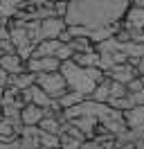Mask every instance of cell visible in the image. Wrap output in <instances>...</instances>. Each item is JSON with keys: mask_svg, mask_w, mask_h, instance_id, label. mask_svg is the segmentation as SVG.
<instances>
[{"mask_svg": "<svg viewBox=\"0 0 144 149\" xmlns=\"http://www.w3.org/2000/svg\"><path fill=\"white\" fill-rule=\"evenodd\" d=\"M131 0H68L65 23L86 25L90 29L122 23Z\"/></svg>", "mask_w": 144, "mask_h": 149, "instance_id": "cell-1", "label": "cell"}, {"mask_svg": "<svg viewBox=\"0 0 144 149\" xmlns=\"http://www.w3.org/2000/svg\"><path fill=\"white\" fill-rule=\"evenodd\" d=\"M36 84L43 88L45 93L59 100L65 91H68V84H65V77L61 74V70H52V72H36Z\"/></svg>", "mask_w": 144, "mask_h": 149, "instance_id": "cell-2", "label": "cell"}, {"mask_svg": "<svg viewBox=\"0 0 144 149\" xmlns=\"http://www.w3.org/2000/svg\"><path fill=\"white\" fill-rule=\"evenodd\" d=\"M124 122L128 127V140L144 136V104H133L124 111Z\"/></svg>", "mask_w": 144, "mask_h": 149, "instance_id": "cell-3", "label": "cell"}, {"mask_svg": "<svg viewBox=\"0 0 144 149\" xmlns=\"http://www.w3.org/2000/svg\"><path fill=\"white\" fill-rule=\"evenodd\" d=\"M25 63H27V70H32V72H52V70H59V68H61V59H56L54 54H50V56H29Z\"/></svg>", "mask_w": 144, "mask_h": 149, "instance_id": "cell-4", "label": "cell"}, {"mask_svg": "<svg viewBox=\"0 0 144 149\" xmlns=\"http://www.w3.org/2000/svg\"><path fill=\"white\" fill-rule=\"evenodd\" d=\"M106 74L110 77V79H113V81H122V84H128L133 77H137V68H135L133 63L124 61V63H115Z\"/></svg>", "mask_w": 144, "mask_h": 149, "instance_id": "cell-5", "label": "cell"}, {"mask_svg": "<svg viewBox=\"0 0 144 149\" xmlns=\"http://www.w3.org/2000/svg\"><path fill=\"white\" fill-rule=\"evenodd\" d=\"M0 68H5L9 74H16V72L27 70V63L18 52H2L0 54Z\"/></svg>", "mask_w": 144, "mask_h": 149, "instance_id": "cell-6", "label": "cell"}, {"mask_svg": "<svg viewBox=\"0 0 144 149\" xmlns=\"http://www.w3.org/2000/svg\"><path fill=\"white\" fill-rule=\"evenodd\" d=\"M122 27L144 29V7H140V5H131V7L126 9L124 18H122Z\"/></svg>", "mask_w": 144, "mask_h": 149, "instance_id": "cell-7", "label": "cell"}, {"mask_svg": "<svg viewBox=\"0 0 144 149\" xmlns=\"http://www.w3.org/2000/svg\"><path fill=\"white\" fill-rule=\"evenodd\" d=\"M20 120H23V124H38L43 120V106H38L34 102H27L20 109Z\"/></svg>", "mask_w": 144, "mask_h": 149, "instance_id": "cell-8", "label": "cell"}, {"mask_svg": "<svg viewBox=\"0 0 144 149\" xmlns=\"http://www.w3.org/2000/svg\"><path fill=\"white\" fill-rule=\"evenodd\" d=\"M122 50L128 56V63L137 65V61L144 56V41H122Z\"/></svg>", "mask_w": 144, "mask_h": 149, "instance_id": "cell-9", "label": "cell"}, {"mask_svg": "<svg viewBox=\"0 0 144 149\" xmlns=\"http://www.w3.org/2000/svg\"><path fill=\"white\" fill-rule=\"evenodd\" d=\"M27 7H32V5H27L25 0H0V18L7 23L18 9H27Z\"/></svg>", "mask_w": 144, "mask_h": 149, "instance_id": "cell-10", "label": "cell"}, {"mask_svg": "<svg viewBox=\"0 0 144 149\" xmlns=\"http://www.w3.org/2000/svg\"><path fill=\"white\" fill-rule=\"evenodd\" d=\"M32 84H36V72H32V70L16 72V74H11V79H9V86H14L18 91H25V88H29Z\"/></svg>", "mask_w": 144, "mask_h": 149, "instance_id": "cell-11", "label": "cell"}, {"mask_svg": "<svg viewBox=\"0 0 144 149\" xmlns=\"http://www.w3.org/2000/svg\"><path fill=\"white\" fill-rule=\"evenodd\" d=\"M90 100H95V102H108L110 100V77L108 74H106L104 81H99L95 86V91L90 93Z\"/></svg>", "mask_w": 144, "mask_h": 149, "instance_id": "cell-12", "label": "cell"}, {"mask_svg": "<svg viewBox=\"0 0 144 149\" xmlns=\"http://www.w3.org/2000/svg\"><path fill=\"white\" fill-rule=\"evenodd\" d=\"M72 61H77L83 68H90V65L99 63V52L97 50H88V52H74L72 54Z\"/></svg>", "mask_w": 144, "mask_h": 149, "instance_id": "cell-13", "label": "cell"}, {"mask_svg": "<svg viewBox=\"0 0 144 149\" xmlns=\"http://www.w3.org/2000/svg\"><path fill=\"white\" fill-rule=\"evenodd\" d=\"M38 127L43 131H50V133H61V120L56 118V115H43V120L38 122Z\"/></svg>", "mask_w": 144, "mask_h": 149, "instance_id": "cell-14", "label": "cell"}, {"mask_svg": "<svg viewBox=\"0 0 144 149\" xmlns=\"http://www.w3.org/2000/svg\"><path fill=\"white\" fill-rule=\"evenodd\" d=\"M68 43L72 45L74 52H88V50H95V43L90 41V36H72Z\"/></svg>", "mask_w": 144, "mask_h": 149, "instance_id": "cell-15", "label": "cell"}, {"mask_svg": "<svg viewBox=\"0 0 144 149\" xmlns=\"http://www.w3.org/2000/svg\"><path fill=\"white\" fill-rule=\"evenodd\" d=\"M81 100H86V95L77 93V91H72V88H68L65 93L59 97V104H61L63 109H68V106H74V104H79Z\"/></svg>", "mask_w": 144, "mask_h": 149, "instance_id": "cell-16", "label": "cell"}, {"mask_svg": "<svg viewBox=\"0 0 144 149\" xmlns=\"http://www.w3.org/2000/svg\"><path fill=\"white\" fill-rule=\"evenodd\" d=\"M108 104H110L113 109L126 111V109H131V106H133V100H131V95L126 93V95H122V97H110V100H108Z\"/></svg>", "mask_w": 144, "mask_h": 149, "instance_id": "cell-17", "label": "cell"}, {"mask_svg": "<svg viewBox=\"0 0 144 149\" xmlns=\"http://www.w3.org/2000/svg\"><path fill=\"white\" fill-rule=\"evenodd\" d=\"M38 140H41V147H61L59 136H56V133H50V131H41Z\"/></svg>", "mask_w": 144, "mask_h": 149, "instance_id": "cell-18", "label": "cell"}, {"mask_svg": "<svg viewBox=\"0 0 144 149\" xmlns=\"http://www.w3.org/2000/svg\"><path fill=\"white\" fill-rule=\"evenodd\" d=\"M59 140H61V147H65V149H77V147H81V140L72 138L70 133H65V131L59 133Z\"/></svg>", "mask_w": 144, "mask_h": 149, "instance_id": "cell-19", "label": "cell"}, {"mask_svg": "<svg viewBox=\"0 0 144 149\" xmlns=\"http://www.w3.org/2000/svg\"><path fill=\"white\" fill-rule=\"evenodd\" d=\"M2 109V115L9 118V120H20V106L18 104H5V106H0Z\"/></svg>", "mask_w": 144, "mask_h": 149, "instance_id": "cell-20", "label": "cell"}, {"mask_svg": "<svg viewBox=\"0 0 144 149\" xmlns=\"http://www.w3.org/2000/svg\"><path fill=\"white\" fill-rule=\"evenodd\" d=\"M18 138H20V149H36V147H41L38 136H18Z\"/></svg>", "mask_w": 144, "mask_h": 149, "instance_id": "cell-21", "label": "cell"}, {"mask_svg": "<svg viewBox=\"0 0 144 149\" xmlns=\"http://www.w3.org/2000/svg\"><path fill=\"white\" fill-rule=\"evenodd\" d=\"M72 54H74V50H72L70 43H61V45L56 47V52H54V56H56V59H61V61L72 59Z\"/></svg>", "mask_w": 144, "mask_h": 149, "instance_id": "cell-22", "label": "cell"}, {"mask_svg": "<svg viewBox=\"0 0 144 149\" xmlns=\"http://www.w3.org/2000/svg\"><path fill=\"white\" fill-rule=\"evenodd\" d=\"M128 93V88H126V84H122V81H113L110 79V97H122V95Z\"/></svg>", "mask_w": 144, "mask_h": 149, "instance_id": "cell-23", "label": "cell"}, {"mask_svg": "<svg viewBox=\"0 0 144 149\" xmlns=\"http://www.w3.org/2000/svg\"><path fill=\"white\" fill-rule=\"evenodd\" d=\"M70 36H90V27L86 25H68Z\"/></svg>", "mask_w": 144, "mask_h": 149, "instance_id": "cell-24", "label": "cell"}, {"mask_svg": "<svg viewBox=\"0 0 144 149\" xmlns=\"http://www.w3.org/2000/svg\"><path fill=\"white\" fill-rule=\"evenodd\" d=\"M126 88H128V93H135V91H142L144 86H142V79H140V74L137 77H133L128 84H126Z\"/></svg>", "mask_w": 144, "mask_h": 149, "instance_id": "cell-25", "label": "cell"}, {"mask_svg": "<svg viewBox=\"0 0 144 149\" xmlns=\"http://www.w3.org/2000/svg\"><path fill=\"white\" fill-rule=\"evenodd\" d=\"M9 79H11V74L5 70V68H0V88H5V86H9Z\"/></svg>", "mask_w": 144, "mask_h": 149, "instance_id": "cell-26", "label": "cell"}, {"mask_svg": "<svg viewBox=\"0 0 144 149\" xmlns=\"http://www.w3.org/2000/svg\"><path fill=\"white\" fill-rule=\"evenodd\" d=\"M27 5H32V7H41V5H45L47 0H25Z\"/></svg>", "mask_w": 144, "mask_h": 149, "instance_id": "cell-27", "label": "cell"}, {"mask_svg": "<svg viewBox=\"0 0 144 149\" xmlns=\"http://www.w3.org/2000/svg\"><path fill=\"white\" fill-rule=\"evenodd\" d=\"M135 68H137V74H144V56L137 61V65H135Z\"/></svg>", "mask_w": 144, "mask_h": 149, "instance_id": "cell-28", "label": "cell"}, {"mask_svg": "<svg viewBox=\"0 0 144 149\" xmlns=\"http://www.w3.org/2000/svg\"><path fill=\"white\" fill-rule=\"evenodd\" d=\"M131 5H140V7H144V0H131Z\"/></svg>", "mask_w": 144, "mask_h": 149, "instance_id": "cell-29", "label": "cell"}, {"mask_svg": "<svg viewBox=\"0 0 144 149\" xmlns=\"http://www.w3.org/2000/svg\"><path fill=\"white\" fill-rule=\"evenodd\" d=\"M2 91H5V88H0V104H2Z\"/></svg>", "mask_w": 144, "mask_h": 149, "instance_id": "cell-30", "label": "cell"}, {"mask_svg": "<svg viewBox=\"0 0 144 149\" xmlns=\"http://www.w3.org/2000/svg\"><path fill=\"white\" fill-rule=\"evenodd\" d=\"M140 79H142V86H144V74H140Z\"/></svg>", "mask_w": 144, "mask_h": 149, "instance_id": "cell-31", "label": "cell"}, {"mask_svg": "<svg viewBox=\"0 0 144 149\" xmlns=\"http://www.w3.org/2000/svg\"><path fill=\"white\" fill-rule=\"evenodd\" d=\"M2 23H5V20H2V18H0V25H2Z\"/></svg>", "mask_w": 144, "mask_h": 149, "instance_id": "cell-32", "label": "cell"}, {"mask_svg": "<svg viewBox=\"0 0 144 149\" xmlns=\"http://www.w3.org/2000/svg\"><path fill=\"white\" fill-rule=\"evenodd\" d=\"M0 115H2V109H0Z\"/></svg>", "mask_w": 144, "mask_h": 149, "instance_id": "cell-33", "label": "cell"}]
</instances>
